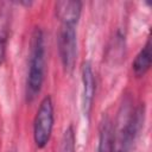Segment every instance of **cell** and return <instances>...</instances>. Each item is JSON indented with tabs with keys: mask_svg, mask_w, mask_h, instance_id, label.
Segmentation results:
<instances>
[{
	"mask_svg": "<svg viewBox=\"0 0 152 152\" xmlns=\"http://www.w3.org/2000/svg\"><path fill=\"white\" fill-rule=\"evenodd\" d=\"M59 152H76V139L72 126H69L62 137Z\"/></svg>",
	"mask_w": 152,
	"mask_h": 152,
	"instance_id": "obj_10",
	"label": "cell"
},
{
	"mask_svg": "<svg viewBox=\"0 0 152 152\" xmlns=\"http://www.w3.org/2000/svg\"><path fill=\"white\" fill-rule=\"evenodd\" d=\"M141 124V113L126 100L120 107L114 127L112 126L113 152H129Z\"/></svg>",
	"mask_w": 152,
	"mask_h": 152,
	"instance_id": "obj_1",
	"label": "cell"
},
{
	"mask_svg": "<svg viewBox=\"0 0 152 152\" xmlns=\"http://www.w3.org/2000/svg\"><path fill=\"white\" fill-rule=\"evenodd\" d=\"M82 84H83L82 108H83L84 115L89 116L93 108L94 96H95V78H94V72L89 62H86L82 65Z\"/></svg>",
	"mask_w": 152,
	"mask_h": 152,
	"instance_id": "obj_5",
	"label": "cell"
},
{
	"mask_svg": "<svg viewBox=\"0 0 152 152\" xmlns=\"http://www.w3.org/2000/svg\"><path fill=\"white\" fill-rule=\"evenodd\" d=\"M151 61H152V52H151V39L148 38L146 44L144 45V48L139 51V53L135 56L133 64H132V69L133 72L135 74L137 77H141L144 76L151 66Z\"/></svg>",
	"mask_w": 152,
	"mask_h": 152,
	"instance_id": "obj_8",
	"label": "cell"
},
{
	"mask_svg": "<svg viewBox=\"0 0 152 152\" xmlns=\"http://www.w3.org/2000/svg\"><path fill=\"white\" fill-rule=\"evenodd\" d=\"M55 11L57 18L61 20L62 24L76 26L81 15L82 4L80 1H71V0L57 1L55 5Z\"/></svg>",
	"mask_w": 152,
	"mask_h": 152,
	"instance_id": "obj_6",
	"label": "cell"
},
{
	"mask_svg": "<svg viewBox=\"0 0 152 152\" xmlns=\"http://www.w3.org/2000/svg\"><path fill=\"white\" fill-rule=\"evenodd\" d=\"M58 49L65 72L71 74L77 58V36L75 26L64 24L61 25L58 34Z\"/></svg>",
	"mask_w": 152,
	"mask_h": 152,
	"instance_id": "obj_4",
	"label": "cell"
},
{
	"mask_svg": "<svg viewBox=\"0 0 152 152\" xmlns=\"http://www.w3.org/2000/svg\"><path fill=\"white\" fill-rule=\"evenodd\" d=\"M53 128V104L50 96H45L37 110L33 122V139L38 148L48 145Z\"/></svg>",
	"mask_w": 152,
	"mask_h": 152,
	"instance_id": "obj_3",
	"label": "cell"
},
{
	"mask_svg": "<svg viewBox=\"0 0 152 152\" xmlns=\"http://www.w3.org/2000/svg\"><path fill=\"white\" fill-rule=\"evenodd\" d=\"M45 75V45L44 36L39 27H36L31 36L28 52V70L26 78V101L33 102L42 90Z\"/></svg>",
	"mask_w": 152,
	"mask_h": 152,
	"instance_id": "obj_2",
	"label": "cell"
},
{
	"mask_svg": "<svg viewBox=\"0 0 152 152\" xmlns=\"http://www.w3.org/2000/svg\"><path fill=\"white\" fill-rule=\"evenodd\" d=\"M97 152H113V148H112V122L108 118H104L100 125Z\"/></svg>",
	"mask_w": 152,
	"mask_h": 152,
	"instance_id": "obj_9",
	"label": "cell"
},
{
	"mask_svg": "<svg viewBox=\"0 0 152 152\" xmlns=\"http://www.w3.org/2000/svg\"><path fill=\"white\" fill-rule=\"evenodd\" d=\"M12 12L7 2L0 4V65L5 62L8 36L11 30Z\"/></svg>",
	"mask_w": 152,
	"mask_h": 152,
	"instance_id": "obj_7",
	"label": "cell"
}]
</instances>
